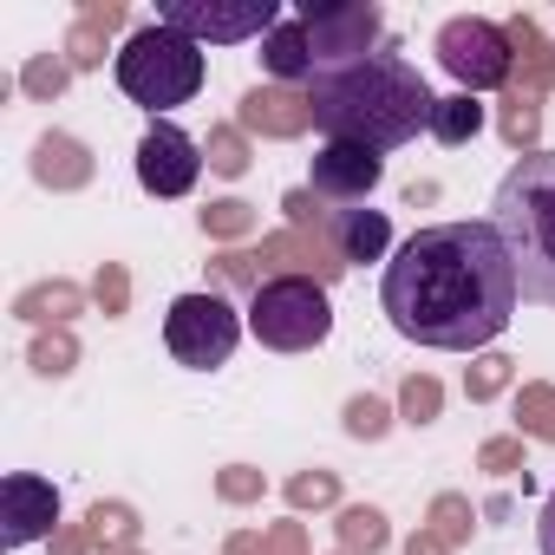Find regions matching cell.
Returning <instances> with one entry per match:
<instances>
[{"instance_id": "obj_1", "label": "cell", "mask_w": 555, "mask_h": 555, "mask_svg": "<svg viewBox=\"0 0 555 555\" xmlns=\"http://www.w3.org/2000/svg\"><path fill=\"white\" fill-rule=\"evenodd\" d=\"M516 261L496 222H425L399 242L379 282V308L399 340L431 353H490L516 321Z\"/></svg>"}, {"instance_id": "obj_2", "label": "cell", "mask_w": 555, "mask_h": 555, "mask_svg": "<svg viewBox=\"0 0 555 555\" xmlns=\"http://www.w3.org/2000/svg\"><path fill=\"white\" fill-rule=\"evenodd\" d=\"M308 99H314V131H327V144H366V151L412 144L418 131H431L438 105V92L405 53H373L340 73H314Z\"/></svg>"}, {"instance_id": "obj_3", "label": "cell", "mask_w": 555, "mask_h": 555, "mask_svg": "<svg viewBox=\"0 0 555 555\" xmlns=\"http://www.w3.org/2000/svg\"><path fill=\"white\" fill-rule=\"evenodd\" d=\"M490 222L509 242L522 301L555 308V151H529L503 170L490 196Z\"/></svg>"}, {"instance_id": "obj_4", "label": "cell", "mask_w": 555, "mask_h": 555, "mask_svg": "<svg viewBox=\"0 0 555 555\" xmlns=\"http://www.w3.org/2000/svg\"><path fill=\"white\" fill-rule=\"evenodd\" d=\"M112 73H118V92L157 118V112H170V105H190V99L203 92V73H209V66H203V47H196V40H183L177 27L151 21V27H138V34L118 47Z\"/></svg>"}, {"instance_id": "obj_5", "label": "cell", "mask_w": 555, "mask_h": 555, "mask_svg": "<svg viewBox=\"0 0 555 555\" xmlns=\"http://www.w3.org/2000/svg\"><path fill=\"white\" fill-rule=\"evenodd\" d=\"M248 334L268 347V353H314L327 334H334V301L321 282H295V274H282V282H261L242 308Z\"/></svg>"}, {"instance_id": "obj_6", "label": "cell", "mask_w": 555, "mask_h": 555, "mask_svg": "<svg viewBox=\"0 0 555 555\" xmlns=\"http://www.w3.org/2000/svg\"><path fill=\"white\" fill-rule=\"evenodd\" d=\"M242 327H248V321L229 308V295L203 288V295H177V301H170V314H164V347H170L177 366L216 373V366H229V353L242 347Z\"/></svg>"}, {"instance_id": "obj_7", "label": "cell", "mask_w": 555, "mask_h": 555, "mask_svg": "<svg viewBox=\"0 0 555 555\" xmlns=\"http://www.w3.org/2000/svg\"><path fill=\"white\" fill-rule=\"evenodd\" d=\"M431 53H438V66L457 79V92H470V99H477V92H503V86H509V66H516L503 21H483V14H451V21L438 27Z\"/></svg>"}, {"instance_id": "obj_8", "label": "cell", "mask_w": 555, "mask_h": 555, "mask_svg": "<svg viewBox=\"0 0 555 555\" xmlns=\"http://www.w3.org/2000/svg\"><path fill=\"white\" fill-rule=\"evenodd\" d=\"M308 27V47H314V73H340L353 60H373L386 21L373 0H308V8L295 14Z\"/></svg>"}, {"instance_id": "obj_9", "label": "cell", "mask_w": 555, "mask_h": 555, "mask_svg": "<svg viewBox=\"0 0 555 555\" xmlns=\"http://www.w3.org/2000/svg\"><path fill=\"white\" fill-rule=\"evenodd\" d=\"M164 27H177L183 40H209V47H242V40H268L282 27V8L274 0H235V8H216V0H164L157 8Z\"/></svg>"}, {"instance_id": "obj_10", "label": "cell", "mask_w": 555, "mask_h": 555, "mask_svg": "<svg viewBox=\"0 0 555 555\" xmlns=\"http://www.w3.org/2000/svg\"><path fill=\"white\" fill-rule=\"evenodd\" d=\"M196 177H203V144H196L183 125L151 118V131L138 138V183H144V196H157V203L190 196Z\"/></svg>"}, {"instance_id": "obj_11", "label": "cell", "mask_w": 555, "mask_h": 555, "mask_svg": "<svg viewBox=\"0 0 555 555\" xmlns=\"http://www.w3.org/2000/svg\"><path fill=\"white\" fill-rule=\"evenodd\" d=\"M60 535V483L40 470H8L0 477V548H27Z\"/></svg>"}, {"instance_id": "obj_12", "label": "cell", "mask_w": 555, "mask_h": 555, "mask_svg": "<svg viewBox=\"0 0 555 555\" xmlns=\"http://www.w3.org/2000/svg\"><path fill=\"white\" fill-rule=\"evenodd\" d=\"M255 268H261V282L295 274V282H321V288H334L340 274H347L340 248L321 229H274V235H261L255 242Z\"/></svg>"}, {"instance_id": "obj_13", "label": "cell", "mask_w": 555, "mask_h": 555, "mask_svg": "<svg viewBox=\"0 0 555 555\" xmlns=\"http://www.w3.org/2000/svg\"><path fill=\"white\" fill-rule=\"evenodd\" d=\"M386 177V157L366 151V144H321L314 151V170H308V190L327 203V209H360Z\"/></svg>"}, {"instance_id": "obj_14", "label": "cell", "mask_w": 555, "mask_h": 555, "mask_svg": "<svg viewBox=\"0 0 555 555\" xmlns=\"http://www.w3.org/2000/svg\"><path fill=\"white\" fill-rule=\"evenodd\" d=\"M235 125L248 138H282L288 144V138H301L314 125V99L301 86H248L235 99Z\"/></svg>"}, {"instance_id": "obj_15", "label": "cell", "mask_w": 555, "mask_h": 555, "mask_svg": "<svg viewBox=\"0 0 555 555\" xmlns=\"http://www.w3.org/2000/svg\"><path fill=\"white\" fill-rule=\"evenodd\" d=\"M27 170H34V183H40V190L73 196V190H86V183L99 177V157H92V151H86V138H73V131H40V138H34Z\"/></svg>"}, {"instance_id": "obj_16", "label": "cell", "mask_w": 555, "mask_h": 555, "mask_svg": "<svg viewBox=\"0 0 555 555\" xmlns=\"http://www.w3.org/2000/svg\"><path fill=\"white\" fill-rule=\"evenodd\" d=\"M334 248H340V261L353 268V261H379L386 248H392V222H386V209H327V229H321Z\"/></svg>"}, {"instance_id": "obj_17", "label": "cell", "mask_w": 555, "mask_h": 555, "mask_svg": "<svg viewBox=\"0 0 555 555\" xmlns=\"http://www.w3.org/2000/svg\"><path fill=\"white\" fill-rule=\"evenodd\" d=\"M79 314H86V288L66 282V274H53V282H34V288L14 295V321H27L34 334H47V327H73Z\"/></svg>"}, {"instance_id": "obj_18", "label": "cell", "mask_w": 555, "mask_h": 555, "mask_svg": "<svg viewBox=\"0 0 555 555\" xmlns=\"http://www.w3.org/2000/svg\"><path fill=\"white\" fill-rule=\"evenodd\" d=\"M542 99L548 92H522V86H503V99H496V131H503V144L509 151H542Z\"/></svg>"}, {"instance_id": "obj_19", "label": "cell", "mask_w": 555, "mask_h": 555, "mask_svg": "<svg viewBox=\"0 0 555 555\" xmlns=\"http://www.w3.org/2000/svg\"><path fill=\"white\" fill-rule=\"evenodd\" d=\"M261 66L274 73V86H295V79H314V47H308V27L301 21H282L268 40H261Z\"/></svg>"}, {"instance_id": "obj_20", "label": "cell", "mask_w": 555, "mask_h": 555, "mask_svg": "<svg viewBox=\"0 0 555 555\" xmlns=\"http://www.w3.org/2000/svg\"><path fill=\"white\" fill-rule=\"evenodd\" d=\"M86 522H92V542H99L105 555H125V548H138V535H144V516H138L125 496H99V503L86 509Z\"/></svg>"}, {"instance_id": "obj_21", "label": "cell", "mask_w": 555, "mask_h": 555, "mask_svg": "<svg viewBox=\"0 0 555 555\" xmlns=\"http://www.w3.org/2000/svg\"><path fill=\"white\" fill-rule=\"evenodd\" d=\"M334 535H340V548H353V555H379V548L392 542V522H386L379 503H340V509H334Z\"/></svg>"}, {"instance_id": "obj_22", "label": "cell", "mask_w": 555, "mask_h": 555, "mask_svg": "<svg viewBox=\"0 0 555 555\" xmlns=\"http://www.w3.org/2000/svg\"><path fill=\"white\" fill-rule=\"evenodd\" d=\"M477 131H483V99H470V92H451V99H438V105H431V138H438L444 151L470 144Z\"/></svg>"}, {"instance_id": "obj_23", "label": "cell", "mask_w": 555, "mask_h": 555, "mask_svg": "<svg viewBox=\"0 0 555 555\" xmlns=\"http://www.w3.org/2000/svg\"><path fill=\"white\" fill-rule=\"evenodd\" d=\"M203 164L216 170V177H248V164H255V138L242 131V125H209V138H203Z\"/></svg>"}, {"instance_id": "obj_24", "label": "cell", "mask_w": 555, "mask_h": 555, "mask_svg": "<svg viewBox=\"0 0 555 555\" xmlns=\"http://www.w3.org/2000/svg\"><path fill=\"white\" fill-rule=\"evenodd\" d=\"M27 366H34L40 379H73V373H79V334H73V327L34 334V340H27Z\"/></svg>"}, {"instance_id": "obj_25", "label": "cell", "mask_w": 555, "mask_h": 555, "mask_svg": "<svg viewBox=\"0 0 555 555\" xmlns=\"http://www.w3.org/2000/svg\"><path fill=\"white\" fill-rule=\"evenodd\" d=\"M425 529H431L444 548H464V542H470V529H477V503H470L464 490H438V496H431V509H425Z\"/></svg>"}, {"instance_id": "obj_26", "label": "cell", "mask_w": 555, "mask_h": 555, "mask_svg": "<svg viewBox=\"0 0 555 555\" xmlns=\"http://www.w3.org/2000/svg\"><path fill=\"white\" fill-rule=\"evenodd\" d=\"M196 229H203L209 242H242V235L261 229V216H255V203H242V196H216V203L196 209Z\"/></svg>"}, {"instance_id": "obj_27", "label": "cell", "mask_w": 555, "mask_h": 555, "mask_svg": "<svg viewBox=\"0 0 555 555\" xmlns=\"http://www.w3.org/2000/svg\"><path fill=\"white\" fill-rule=\"evenodd\" d=\"M14 86H21L34 105H53V99H66V86H73V60H66V53H34Z\"/></svg>"}, {"instance_id": "obj_28", "label": "cell", "mask_w": 555, "mask_h": 555, "mask_svg": "<svg viewBox=\"0 0 555 555\" xmlns=\"http://www.w3.org/2000/svg\"><path fill=\"white\" fill-rule=\"evenodd\" d=\"M516 438L555 444V386H548V379H529V386L516 392Z\"/></svg>"}, {"instance_id": "obj_29", "label": "cell", "mask_w": 555, "mask_h": 555, "mask_svg": "<svg viewBox=\"0 0 555 555\" xmlns=\"http://www.w3.org/2000/svg\"><path fill=\"white\" fill-rule=\"evenodd\" d=\"M438 412H444V386L431 373H405L399 379V425L425 431V425H438Z\"/></svg>"}, {"instance_id": "obj_30", "label": "cell", "mask_w": 555, "mask_h": 555, "mask_svg": "<svg viewBox=\"0 0 555 555\" xmlns=\"http://www.w3.org/2000/svg\"><path fill=\"white\" fill-rule=\"evenodd\" d=\"M340 425H347V438H360V444H379V438L399 425V412H392L379 392H353V399L340 405Z\"/></svg>"}, {"instance_id": "obj_31", "label": "cell", "mask_w": 555, "mask_h": 555, "mask_svg": "<svg viewBox=\"0 0 555 555\" xmlns=\"http://www.w3.org/2000/svg\"><path fill=\"white\" fill-rule=\"evenodd\" d=\"M509 379H516V360H509V353H477V360L464 366V399H470V405H490V399L509 392Z\"/></svg>"}, {"instance_id": "obj_32", "label": "cell", "mask_w": 555, "mask_h": 555, "mask_svg": "<svg viewBox=\"0 0 555 555\" xmlns=\"http://www.w3.org/2000/svg\"><path fill=\"white\" fill-rule=\"evenodd\" d=\"M282 496H288V509H340V470H327V464L295 470L282 483Z\"/></svg>"}, {"instance_id": "obj_33", "label": "cell", "mask_w": 555, "mask_h": 555, "mask_svg": "<svg viewBox=\"0 0 555 555\" xmlns=\"http://www.w3.org/2000/svg\"><path fill=\"white\" fill-rule=\"evenodd\" d=\"M92 308L105 321H125L131 314V268L125 261H99V274H92Z\"/></svg>"}, {"instance_id": "obj_34", "label": "cell", "mask_w": 555, "mask_h": 555, "mask_svg": "<svg viewBox=\"0 0 555 555\" xmlns=\"http://www.w3.org/2000/svg\"><path fill=\"white\" fill-rule=\"evenodd\" d=\"M209 288L216 295H229V288H261V268H255V248H222V255H209Z\"/></svg>"}, {"instance_id": "obj_35", "label": "cell", "mask_w": 555, "mask_h": 555, "mask_svg": "<svg viewBox=\"0 0 555 555\" xmlns=\"http://www.w3.org/2000/svg\"><path fill=\"white\" fill-rule=\"evenodd\" d=\"M60 53L73 60V73H99L105 66V53H112V34L105 27H92V21H73V34L60 40ZM118 60V53H112Z\"/></svg>"}, {"instance_id": "obj_36", "label": "cell", "mask_w": 555, "mask_h": 555, "mask_svg": "<svg viewBox=\"0 0 555 555\" xmlns=\"http://www.w3.org/2000/svg\"><path fill=\"white\" fill-rule=\"evenodd\" d=\"M477 470H490V477H522V470H529V451H522V438H516V431H503V438H483V444H477Z\"/></svg>"}, {"instance_id": "obj_37", "label": "cell", "mask_w": 555, "mask_h": 555, "mask_svg": "<svg viewBox=\"0 0 555 555\" xmlns=\"http://www.w3.org/2000/svg\"><path fill=\"white\" fill-rule=\"evenodd\" d=\"M216 496H222L229 509L261 503V496H268V477H261L255 464H222V470H216Z\"/></svg>"}, {"instance_id": "obj_38", "label": "cell", "mask_w": 555, "mask_h": 555, "mask_svg": "<svg viewBox=\"0 0 555 555\" xmlns=\"http://www.w3.org/2000/svg\"><path fill=\"white\" fill-rule=\"evenodd\" d=\"M282 216H288V229H327V203H321L308 183L282 196Z\"/></svg>"}, {"instance_id": "obj_39", "label": "cell", "mask_w": 555, "mask_h": 555, "mask_svg": "<svg viewBox=\"0 0 555 555\" xmlns=\"http://www.w3.org/2000/svg\"><path fill=\"white\" fill-rule=\"evenodd\" d=\"M261 555H314V548H308V529L288 516V522H268L261 529Z\"/></svg>"}, {"instance_id": "obj_40", "label": "cell", "mask_w": 555, "mask_h": 555, "mask_svg": "<svg viewBox=\"0 0 555 555\" xmlns=\"http://www.w3.org/2000/svg\"><path fill=\"white\" fill-rule=\"evenodd\" d=\"M79 21H92V27L118 34V27L131 21V8H125V0H86V8H79Z\"/></svg>"}, {"instance_id": "obj_41", "label": "cell", "mask_w": 555, "mask_h": 555, "mask_svg": "<svg viewBox=\"0 0 555 555\" xmlns=\"http://www.w3.org/2000/svg\"><path fill=\"white\" fill-rule=\"evenodd\" d=\"M53 555H92L99 542H92V522H60V535L47 542Z\"/></svg>"}, {"instance_id": "obj_42", "label": "cell", "mask_w": 555, "mask_h": 555, "mask_svg": "<svg viewBox=\"0 0 555 555\" xmlns=\"http://www.w3.org/2000/svg\"><path fill=\"white\" fill-rule=\"evenodd\" d=\"M222 555H261V529H235V535L222 542Z\"/></svg>"}, {"instance_id": "obj_43", "label": "cell", "mask_w": 555, "mask_h": 555, "mask_svg": "<svg viewBox=\"0 0 555 555\" xmlns=\"http://www.w3.org/2000/svg\"><path fill=\"white\" fill-rule=\"evenodd\" d=\"M535 542H542V555H555V490H548V503H542V522H535Z\"/></svg>"}, {"instance_id": "obj_44", "label": "cell", "mask_w": 555, "mask_h": 555, "mask_svg": "<svg viewBox=\"0 0 555 555\" xmlns=\"http://www.w3.org/2000/svg\"><path fill=\"white\" fill-rule=\"evenodd\" d=\"M405 555H451V548H444L431 529H418V535H405Z\"/></svg>"}, {"instance_id": "obj_45", "label": "cell", "mask_w": 555, "mask_h": 555, "mask_svg": "<svg viewBox=\"0 0 555 555\" xmlns=\"http://www.w3.org/2000/svg\"><path fill=\"white\" fill-rule=\"evenodd\" d=\"M548 92H555V40H548Z\"/></svg>"}, {"instance_id": "obj_46", "label": "cell", "mask_w": 555, "mask_h": 555, "mask_svg": "<svg viewBox=\"0 0 555 555\" xmlns=\"http://www.w3.org/2000/svg\"><path fill=\"white\" fill-rule=\"evenodd\" d=\"M125 555H144V548H125Z\"/></svg>"}, {"instance_id": "obj_47", "label": "cell", "mask_w": 555, "mask_h": 555, "mask_svg": "<svg viewBox=\"0 0 555 555\" xmlns=\"http://www.w3.org/2000/svg\"><path fill=\"white\" fill-rule=\"evenodd\" d=\"M334 555H353V548H334Z\"/></svg>"}]
</instances>
